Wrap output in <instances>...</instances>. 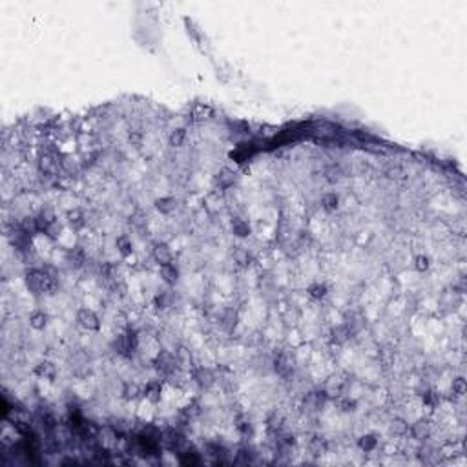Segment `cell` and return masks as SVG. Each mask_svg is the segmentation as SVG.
<instances>
[{
  "label": "cell",
  "mask_w": 467,
  "mask_h": 467,
  "mask_svg": "<svg viewBox=\"0 0 467 467\" xmlns=\"http://www.w3.org/2000/svg\"><path fill=\"white\" fill-rule=\"evenodd\" d=\"M176 360L179 365H183V367H190V363H192L190 351H186L185 347H181L179 351H176Z\"/></svg>",
  "instance_id": "28"
},
{
  "label": "cell",
  "mask_w": 467,
  "mask_h": 467,
  "mask_svg": "<svg viewBox=\"0 0 467 467\" xmlns=\"http://www.w3.org/2000/svg\"><path fill=\"white\" fill-rule=\"evenodd\" d=\"M236 173L232 172V170H228V168H223L219 173H217V177H215V185L219 186V188H230V186L236 183Z\"/></svg>",
  "instance_id": "19"
},
{
  "label": "cell",
  "mask_w": 467,
  "mask_h": 467,
  "mask_svg": "<svg viewBox=\"0 0 467 467\" xmlns=\"http://www.w3.org/2000/svg\"><path fill=\"white\" fill-rule=\"evenodd\" d=\"M238 431L243 436H248V434H252V425L248 424V422H241V424H238Z\"/></svg>",
  "instance_id": "33"
},
{
  "label": "cell",
  "mask_w": 467,
  "mask_h": 467,
  "mask_svg": "<svg viewBox=\"0 0 467 467\" xmlns=\"http://www.w3.org/2000/svg\"><path fill=\"white\" fill-rule=\"evenodd\" d=\"M451 389H453V394L456 396H463L467 391V383H465V378L463 376H458L453 380V385H451Z\"/></svg>",
  "instance_id": "29"
},
{
  "label": "cell",
  "mask_w": 467,
  "mask_h": 467,
  "mask_svg": "<svg viewBox=\"0 0 467 467\" xmlns=\"http://www.w3.org/2000/svg\"><path fill=\"white\" fill-rule=\"evenodd\" d=\"M115 247H117V250H119V254L123 258H128V256L134 254V243H132V239L126 234H121L119 238L115 239Z\"/></svg>",
  "instance_id": "17"
},
{
  "label": "cell",
  "mask_w": 467,
  "mask_h": 467,
  "mask_svg": "<svg viewBox=\"0 0 467 467\" xmlns=\"http://www.w3.org/2000/svg\"><path fill=\"white\" fill-rule=\"evenodd\" d=\"M230 226H232V234L234 236H238V238H248V236L252 234V226H250V223H248L247 219H243V217H234Z\"/></svg>",
  "instance_id": "12"
},
{
  "label": "cell",
  "mask_w": 467,
  "mask_h": 467,
  "mask_svg": "<svg viewBox=\"0 0 467 467\" xmlns=\"http://www.w3.org/2000/svg\"><path fill=\"white\" fill-rule=\"evenodd\" d=\"M77 323L81 325L84 330H90V332L100 330L99 314L93 309H88V307H82V309L77 310Z\"/></svg>",
  "instance_id": "3"
},
{
  "label": "cell",
  "mask_w": 467,
  "mask_h": 467,
  "mask_svg": "<svg viewBox=\"0 0 467 467\" xmlns=\"http://www.w3.org/2000/svg\"><path fill=\"white\" fill-rule=\"evenodd\" d=\"M38 172L44 173V176H53L57 172V161L49 153H44L42 157L38 159Z\"/></svg>",
  "instance_id": "16"
},
{
  "label": "cell",
  "mask_w": 467,
  "mask_h": 467,
  "mask_svg": "<svg viewBox=\"0 0 467 467\" xmlns=\"http://www.w3.org/2000/svg\"><path fill=\"white\" fill-rule=\"evenodd\" d=\"M159 274H161V279L166 285L173 286L177 285V281H179V267H177L176 263H170V265H162V267H159Z\"/></svg>",
  "instance_id": "8"
},
{
  "label": "cell",
  "mask_w": 467,
  "mask_h": 467,
  "mask_svg": "<svg viewBox=\"0 0 467 467\" xmlns=\"http://www.w3.org/2000/svg\"><path fill=\"white\" fill-rule=\"evenodd\" d=\"M194 381H196L199 387H205V389H208V387L215 381V376H214V372L210 371V369L199 367V369H196V371H194Z\"/></svg>",
  "instance_id": "11"
},
{
  "label": "cell",
  "mask_w": 467,
  "mask_h": 467,
  "mask_svg": "<svg viewBox=\"0 0 467 467\" xmlns=\"http://www.w3.org/2000/svg\"><path fill=\"white\" fill-rule=\"evenodd\" d=\"M123 396L124 400H137V398L143 396V389L137 383H126L123 389Z\"/></svg>",
  "instance_id": "24"
},
{
  "label": "cell",
  "mask_w": 467,
  "mask_h": 467,
  "mask_svg": "<svg viewBox=\"0 0 467 467\" xmlns=\"http://www.w3.org/2000/svg\"><path fill=\"white\" fill-rule=\"evenodd\" d=\"M186 128H176L168 135V144L172 148H181L186 143Z\"/></svg>",
  "instance_id": "22"
},
{
  "label": "cell",
  "mask_w": 467,
  "mask_h": 467,
  "mask_svg": "<svg viewBox=\"0 0 467 467\" xmlns=\"http://www.w3.org/2000/svg\"><path fill=\"white\" fill-rule=\"evenodd\" d=\"M411 433H413V436L418 440H424L429 436V425H427V422H424V420H420L418 424L413 425V429H411Z\"/></svg>",
  "instance_id": "26"
},
{
  "label": "cell",
  "mask_w": 467,
  "mask_h": 467,
  "mask_svg": "<svg viewBox=\"0 0 467 467\" xmlns=\"http://www.w3.org/2000/svg\"><path fill=\"white\" fill-rule=\"evenodd\" d=\"M66 219H68V223H70V226H72L73 230H81V228L86 226V214H84V210H81V208L68 210Z\"/></svg>",
  "instance_id": "10"
},
{
  "label": "cell",
  "mask_w": 467,
  "mask_h": 467,
  "mask_svg": "<svg viewBox=\"0 0 467 467\" xmlns=\"http://www.w3.org/2000/svg\"><path fill=\"white\" fill-rule=\"evenodd\" d=\"M48 321H49V316L46 314L44 310H33V312L29 314V325H31V329H35V330H44L48 327Z\"/></svg>",
  "instance_id": "14"
},
{
  "label": "cell",
  "mask_w": 467,
  "mask_h": 467,
  "mask_svg": "<svg viewBox=\"0 0 467 467\" xmlns=\"http://www.w3.org/2000/svg\"><path fill=\"white\" fill-rule=\"evenodd\" d=\"M232 258H234V263L241 268L248 267V265L252 263V256H250V252H248L247 248H241V247H236V250L232 252Z\"/></svg>",
  "instance_id": "20"
},
{
  "label": "cell",
  "mask_w": 467,
  "mask_h": 467,
  "mask_svg": "<svg viewBox=\"0 0 467 467\" xmlns=\"http://www.w3.org/2000/svg\"><path fill=\"white\" fill-rule=\"evenodd\" d=\"M321 206H323V210L325 212H329V214L336 212V210L339 208V196L338 194H334V192L325 194V196L321 197Z\"/></svg>",
  "instance_id": "21"
},
{
  "label": "cell",
  "mask_w": 467,
  "mask_h": 467,
  "mask_svg": "<svg viewBox=\"0 0 467 467\" xmlns=\"http://www.w3.org/2000/svg\"><path fill=\"white\" fill-rule=\"evenodd\" d=\"M323 447H325V445H323V442H321L320 438H316L314 442L310 443V449L314 451V454H320L321 451H323Z\"/></svg>",
  "instance_id": "35"
},
{
  "label": "cell",
  "mask_w": 467,
  "mask_h": 467,
  "mask_svg": "<svg viewBox=\"0 0 467 467\" xmlns=\"http://www.w3.org/2000/svg\"><path fill=\"white\" fill-rule=\"evenodd\" d=\"M339 176H341V172H339V168H330L329 172H327V179H329L330 183L339 181Z\"/></svg>",
  "instance_id": "34"
},
{
  "label": "cell",
  "mask_w": 467,
  "mask_h": 467,
  "mask_svg": "<svg viewBox=\"0 0 467 467\" xmlns=\"http://www.w3.org/2000/svg\"><path fill=\"white\" fill-rule=\"evenodd\" d=\"M431 267V259L427 258V256H424V254H418L415 258V268L418 272H427Z\"/></svg>",
  "instance_id": "30"
},
{
  "label": "cell",
  "mask_w": 467,
  "mask_h": 467,
  "mask_svg": "<svg viewBox=\"0 0 467 467\" xmlns=\"http://www.w3.org/2000/svg\"><path fill=\"white\" fill-rule=\"evenodd\" d=\"M153 305L157 310H166L168 307H172V294L168 292H159L155 298H153Z\"/></svg>",
  "instance_id": "25"
},
{
  "label": "cell",
  "mask_w": 467,
  "mask_h": 467,
  "mask_svg": "<svg viewBox=\"0 0 467 467\" xmlns=\"http://www.w3.org/2000/svg\"><path fill=\"white\" fill-rule=\"evenodd\" d=\"M177 360H176V354H170V353H159L157 358L153 360V367L157 369L159 374H162V376H172L173 372H176L177 369Z\"/></svg>",
  "instance_id": "4"
},
{
  "label": "cell",
  "mask_w": 467,
  "mask_h": 467,
  "mask_svg": "<svg viewBox=\"0 0 467 467\" xmlns=\"http://www.w3.org/2000/svg\"><path fill=\"white\" fill-rule=\"evenodd\" d=\"M26 286H28V290L35 296L55 294V290H57V281H55V277H51L44 270L31 268L29 272H26Z\"/></svg>",
  "instance_id": "1"
},
{
  "label": "cell",
  "mask_w": 467,
  "mask_h": 467,
  "mask_svg": "<svg viewBox=\"0 0 467 467\" xmlns=\"http://www.w3.org/2000/svg\"><path fill=\"white\" fill-rule=\"evenodd\" d=\"M351 332H353V330L348 329L347 323L338 325V327H334L332 332H330V341L336 343V345H343L345 341L351 338Z\"/></svg>",
  "instance_id": "13"
},
{
  "label": "cell",
  "mask_w": 467,
  "mask_h": 467,
  "mask_svg": "<svg viewBox=\"0 0 467 467\" xmlns=\"http://www.w3.org/2000/svg\"><path fill=\"white\" fill-rule=\"evenodd\" d=\"M153 206H155V210L161 212V214L170 215L179 208V201H177L173 196H162V197H157V199L153 201Z\"/></svg>",
  "instance_id": "6"
},
{
  "label": "cell",
  "mask_w": 467,
  "mask_h": 467,
  "mask_svg": "<svg viewBox=\"0 0 467 467\" xmlns=\"http://www.w3.org/2000/svg\"><path fill=\"white\" fill-rule=\"evenodd\" d=\"M338 407L341 413H354L358 409V401L354 398H351V396H345V398H341L338 401Z\"/></svg>",
  "instance_id": "27"
},
{
  "label": "cell",
  "mask_w": 467,
  "mask_h": 467,
  "mask_svg": "<svg viewBox=\"0 0 467 467\" xmlns=\"http://www.w3.org/2000/svg\"><path fill=\"white\" fill-rule=\"evenodd\" d=\"M327 294H329V286L325 283H312L309 286V296L312 300H323L327 298Z\"/></svg>",
  "instance_id": "23"
},
{
  "label": "cell",
  "mask_w": 467,
  "mask_h": 467,
  "mask_svg": "<svg viewBox=\"0 0 467 467\" xmlns=\"http://www.w3.org/2000/svg\"><path fill=\"white\" fill-rule=\"evenodd\" d=\"M33 372H35V376L44 378V380H49V381L55 380V378H57V374H59L57 365H55L53 362H48V360H44V362H38L37 365H35Z\"/></svg>",
  "instance_id": "7"
},
{
  "label": "cell",
  "mask_w": 467,
  "mask_h": 467,
  "mask_svg": "<svg viewBox=\"0 0 467 467\" xmlns=\"http://www.w3.org/2000/svg\"><path fill=\"white\" fill-rule=\"evenodd\" d=\"M392 431H396V433H405L407 425L403 424V422H396V425H392Z\"/></svg>",
  "instance_id": "36"
},
{
  "label": "cell",
  "mask_w": 467,
  "mask_h": 467,
  "mask_svg": "<svg viewBox=\"0 0 467 467\" xmlns=\"http://www.w3.org/2000/svg\"><path fill=\"white\" fill-rule=\"evenodd\" d=\"M422 401H424V405H427V407H436L438 405V394H434L433 391H427L422 394Z\"/></svg>",
  "instance_id": "31"
},
{
  "label": "cell",
  "mask_w": 467,
  "mask_h": 467,
  "mask_svg": "<svg viewBox=\"0 0 467 467\" xmlns=\"http://www.w3.org/2000/svg\"><path fill=\"white\" fill-rule=\"evenodd\" d=\"M137 345L139 338L135 330H126L124 334L117 336V339L113 341V347L117 351V354H121L124 358H132V354L137 351Z\"/></svg>",
  "instance_id": "2"
},
{
  "label": "cell",
  "mask_w": 467,
  "mask_h": 467,
  "mask_svg": "<svg viewBox=\"0 0 467 467\" xmlns=\"http://www.w3.org/2000/svg\"><path fill=\"white\" fill-rule=\"evenodd\" d=\"M128 141L132 144H139L141 141H143V134H141L139 130H134V132H130L128 134Z\"/></svg>",
  "instance_id": "32"
},
{
  "label": "cell",
  "mask_w": 467,
  "mask_h": 467,
  "mask_svg": "<svg viewBox=\"0 0 467 467\" xmlns=\"http://www.w3.org/2000/svg\"><path fill=\"white\" fill-rule=\"evenodd\" d=\"M378 443H380V440L374 433H367L358 438V447L362 449L363 453H372L378 447Z\"/></svg>",
  "instance_id": "15"
},
{
  "label": "cell",
  "mask_w": 467,
  "mask_h": 467,
  "mask_svg": "<svg viewBox=\"0 0 467 467\" xmlns=\"http://www.w3.org/2000/svg\"><path fill=\"white\" fill-rule=\"evenodd\" d=\"M66 258H68V263H70V265H73L75 268H79L86 263V252H84V248L82 247H75L66 254Z\"/></svg>",
  "instance_id": "18"
},
{
  "label": "cell",
  "mask_w": 467,
  "mask_h": 467,
  "mask_svg": "<svg viewBox=\"0 0 467 467\" xmlns=\"http://www.w3.org/2000/svg\"><path fill=\"white\" fill-rule=\"evenodd\" d=\"M161 392H162V383L159 380H150L146 385L143 387V396L152 403L161 401Z\"/></svg>",
  "instance_id": "9"
},
{
  "label": "cell",
  "mask_w": 467,
  "mask_h": 467,
  "mask_svg": "<svg viewBox=\"0 0 467 467\" xmlns=\"http://www.w3.org/2000/svg\"><path fill=\"white\" fill-rule=\"evenodd\" d=\"M152 256H153V259H155V263H157L159 267L173 263V252H172V248L168 247L166 243H157V245H155V247H153Z\"/></svg>",
  "instance_id": "5"
}]
</instances>
